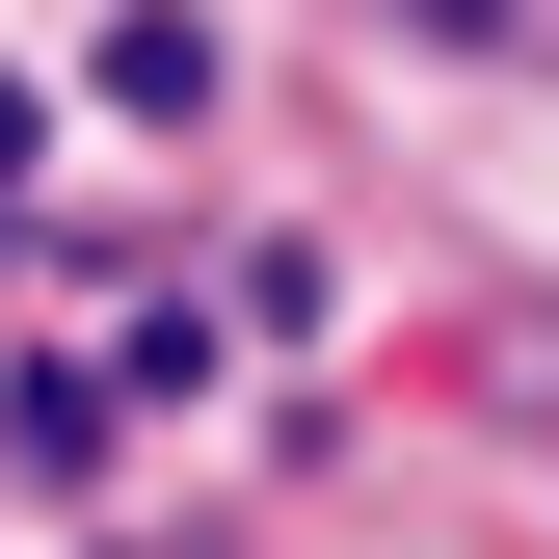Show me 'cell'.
I'll list each match as a JSON object with an SVG mask.
<instances>
[{
	"label": "cell",
	"instance_id": "6da1fadb",
	"mask_svg": "<svg viewBox=\"0 0 559 559\" xmlns=\"http://www.w3.org/2000/svg\"><path fill=\"white\" fill-rule=\"evenodd\" d=\"M107 107H133V133H187V107H214V27H187V0H133V27H107Z\"/></svg>",
	"mask_w": 559,
	"mask_h": 559
}]
</instances>
